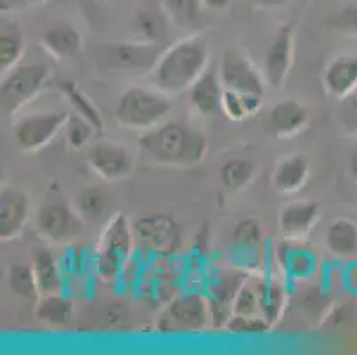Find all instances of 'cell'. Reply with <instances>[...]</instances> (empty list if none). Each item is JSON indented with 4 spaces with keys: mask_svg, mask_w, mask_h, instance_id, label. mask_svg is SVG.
I'll return each mask as SVG.
<instances>
[{
    "mask_svg": "<svg viewBox=\"0 0 357 355\" xmlns=\"http://www.w3.org/2000/svg\"><path fill=\"white\" fill-rule=\"evenodd\" d=\"M336 119L343 133L350 137H357V91L340 100Z\"/></svg>",
    "mask_w": 357,
    "mask_h": 355,
    "instance_id": "obj_38",
    "label": "cell"
},
{
    "mask_svg": "<svg viewBox=\"0 0 357 355\" xmlns=\"http://www.w3.org/2000/svg\"><path fill=\"white\" fill-rule=\"evenodd\" d=\"M320 219V203L314 199H297L279 211V233L283 239L303 242Z\"/></svg>",
    "mask_w": 357,
    "mask_h": 355,
    "instance_id": "obj_15",
    "label": "cell"
},
{
    "mask_svg": "<svg viewBox=\"0 0 357 355\" xmlns=\"http://www.w3.org/2000/svg\"><path fill=\"white\" fill-rule=\"evenodd\" d=\"M271 327L267 320L263 317H238L233 315V318L228 324V331L235 334H263Z\"/></svg>",
    "mask_w": 357,
    "mask_h": 355,
    "instance_id": "obj_39",
    "label": "cell"
},
{
    "mask_svg": "<svg viewBox=\"0 0 357 355\" xmlns=\"http://www.w3.org/2000/svg\"><path fill=\"white\" fill-rule=\"evenodd\" d=\"M222 94L224 86L220 82L219 73L206 70L189 89L190 105L199 116H215L222 107Z\"/></svg>",
    "mask_w": 357,
    "mask_h": 355,
    "instance_id": "obj_21",
    "label": "cell"
},
{
    "mask_svg": "<svg viewBox=\"0 0 357 355\" xmlns=\"http://www.w3.org/2000/svg\"><path fill=\"white\" fill-rule=\"evenodd\" d=\"M243 285H245L243 273L224 270V272H219L215 278L212 279L208 295L213 299H219V301L233 304V299H235V295L238 293V289L242 288Z\"/></svg>",
    "mask_w": 357,
    "mask_h": 355,
    "instance_id": "obj_34",
    "label": "cell"
},
{
    "mask_svg": "<svg viewBox=\"0 0 357 355\" xmlns=\"http://www.w3.org/2000/svg\"><path fill=\"white\" fill-rule=\"evenodd\" d=\"M36 226L52 243L64 246L77 240L84 233L86 219L63 197L50 195L36 213Z\"/></svg>",
    "mask_w": 357,
    "mask_h": 355,
    "instance_id": "obj_8",
    "label": "cell"
},
{
    "mask_svg": "<svg viewBox=\"0 0 357 355\" xmlns=\"http://www.w3.org/2000/svg\"><path fill=\"white\" fill-rule=\"evenodd\" d=\"M135 242L148 254L171 258L181 249V227L171 215L149 213L134 220Z\"/></svg>",
    "mask_w": 357,
    "mask_h": 355,
    "instance_id": "obj_9",
    "label": "cell"
},
{
    "mask_svg": "<svg viewBox=\"0 0 357 355\" xmlns=\"http://www.w3.org/2000/svg\"><path fill=\"white\" fill-rule=\"evenodd\" d=\"M135 242L134 224H130L125 213H114L107 220L98 242L96 270L100 278L112 281L121 275L126 263L132 262Z\"/></svg>",
    "mask_w": 357,
    "mask_h": 355,
    "instance_id": "obj_4",
    "label": "cell"
},
{
    "mask_svg": "<svg viewBox=\"0 0 357 355\" xmlns=\"http://www.w3.org/2000/svg\"><path fill=\"white\" fill-rule=\"evenodd\" d=\"M173 110V96L158 87H126L116 103V121L128 130H148L160 125Z\"/></svg>",
    "mask_w": 357,
    "mask_h": 355,
    "instance_id": "obj_3",
    "label": "cell"
},
{
    "mask_svg": "<svg viewBox=\"0 0 357 355\" xmlns=\"http://www.w3.org/2000/svg\"><path fill=\"white\" fill-rule=\"evenodd\" d=\"M139 153L148 164L164 167H194L206 158V135L181 123H160L139 137Z\"/></svg>",
    "mask_w": 357,
    "mask_h": 355,
    "instance_id": "obj_1",
    "label": "cell"
},
{
    "mask_svg": "<svg viewBox=\"0 0 357 355\" xmlns=\"http://www.w3.org/2000/svg\"><path fill=\"white\" fill-rule=\"evenodd\" d=\"M64 139L71 149H84L93 142L98 130L93 126V123L87 121L86 117L77 112L68 114V121L64 125Z\"/></svg>",
    "mask_w": 357,
    "mask_h": 355,
    "instance_id": "obj_33",
    "label": "cell"
},
{
    "mask_svg": "<svg viewBox=\"0 0 357 355\" xmlns=\"http://www.w3.org/2000/svg\"><path fill=\"white\" fill-rule=\"evenodd\" d=\"M349 172L352 176V180L357 183V148L354 149L352 155H350V160H349Z\"/></svg>",
    "mask_w": 357,
    "mask_h": 355,
    "instance_id": "obj_45",
    "label": "cell"
},
{
    "mask_svg": "<svg viewBox=\"0 0 357 355\" xmlns=\"http://www.w3.org/2000/svg\"><path fill=\"white\" fill-rule=\"evenodd\" d=\"M210 48L201 36H189L162 52L151 71V82L169 96L189 91L197 78L208 70Z\"/></svg>",
    "mask_w": 357,
    "mask_h": 355,
    "instance_id": "obj_2",
    "label": "cell"
},
{
    "mask_svg": "<svg viewBox=\"0 0 357 355\" xmlns=\"http://www.w3.org/2000/svg\"><path fill=\"white\" fill-rule=\"evenodd\" d=\"M231 4V0H203V6L212 11H222Z\"/></svg>",
    "mask_w": 357,
    "mask_h": 355,
    "instance_id": "obj_44",
    "label": "cell"
},
{
    "mask_svg": "<svg viewBox=\"0 0 357 355\" xmlns=\"http://www.w3.org/2000/svg\"><path fill=\"white\" fill-rule=\"evenodd\" d=\"M307 125H310V110L294 98L279 100L268 112V126L278 139H294L301 135Z\"/></svg>",
    "mask_w": 357,
    "mask_h": 355,
    "instance_id": "obj_16",
    "label": "cell"
},
{
    "mask_svg": "<svg viewBox=\"0 0 357 355\" xmlns=\"http://www.w3.org/2000/svg\"><path fill=\"white\" fill-rule=\"evenodd\" d=\"M263 107V96L251 93H238V91L224 89L222 107L220 112L228 117L229 121L240 123L248 117H252Z\"/></svg>",
    "mask_w": 357,
    "mask_h": 355,
    "instance_id": "obj_26",
    "label": "cell"
},
{
    "mask_svg": "<svg viewBox=\"0 0 357 355\" xmlns=\"http://www.w3.org/2000/svg\"><path fill=\"white\" fill-rule=\"evenodd\" d=\"M59 89H61V94L66 98V102L71 105L73 112L80 114V116L86 117L87 121L93 123V126L98 130V133L102 132L103 130L102 114H100L98 107L95 105V102H93V100H91L82 89H80L79 84L73 82V80H63V82L59 84Z\"/></svg>",
    "mask_w": 357,
    "mask_h": 355,
    "instance_id": "obj_29",
    "label": "cell"
},
{
    "mask_svg": "<svg viewBox=\"0 0 357 355\" xmlns=\"http://www.w3.org/2000/svg\"><path fill=\"white\" fill-rule=\"evenodd\" d=\"M256 289H258L261 317L271 324V327H274L281 320L288 305L287 288L275 279H261L256 285Z\"/></svg>",
    "mask_w": 357,
    "mask_h": 355,
    "instance_id": "obj_24",
    "label": "cell"
},
{
    "mask_svg": "<svg viewBox=\"0 0 357 355\" xmlns=\"http://www.w3.org/2000/svg\"><path fill=\"white\" fill-rule=\"evenodd\" d=\"M294 25L287 24L279 27L263 55L261 71L267 86L281 87L287 82L294 64Z\"/></svg>",
    "mask_w": 357,
    "mask_h": 355,
    "instance_id": "obj_14",
    "label": "cell"
},
{
    "mask_svg": "<svg viewBox=\"0 0 357 355\" xmlns=\"http://www.w3.org/2000/svg\"><path fill=\"white\" fill-rule=\"evenodd\" d=\"M326 247L333 256L350 259L357 254V222L347 217L333 220L326 233Z\"/></svg>",
    "mask_w": 357,
    "mask_h": 355,
    "instance_id": "obj_22",
    "label": "cell"
},
{
    "mask_svg": "<svg viewBox=\"0 0 357 355\" xmlns=\"http://www.w3.org/2000/svg\"><path fill=\"white\" fill-rule=\"evenodd\" d=\"M298 243L301 240L284 239L275 249V262L287 278L294 281H304L314 275L318 258L310 247H301Z\"/></svg>",
    "mask_w": 357,
    "mask_h": 355,
    "instance_id": "obj_17",
    "label": "cell"
},
{
    "mask_svg": "<svg viewBox=\"0 0 357 355\" xmlns=\"http://www.w3.org/2000/svg\"><path fill=\"white\" fill-rule=\"evenodd\" d=\"M48 2V0H0V9L2 13L13 11L16 8H24V6H40Z\"/></svg>",
    "mask_w": 357,
    "mask_h": 355,
    "instance_id": "obj_42",
    "label": "cell"
},
{
    "mask_svg": "<svg viewBox=\"0 0 357 355\" xmlns=\"http://www.w3.org/2000/svg\"><path fill=\"white\" fill-rule=\"evenodd\" d=\"M345 285L350 292L357 293V263L350 265L345 272Z\"/></svg>",
    "mask_w": 357,
    "mask_h": 355,
    "instance_id": "obj_43",
    "label": "cell"
},
{
    "mask_svg": "<svg viewBox=\"0 0 357 355\" xmlns=\"http://www.w3.org/2000/svg\"><path fill=\"white\" fill-rule=\"evenodd\" d=\"M87 164L105 181L126 180L135 169L130 149L110 139H98L87 146Z\"/></svg>",
    "mask_w": 357,
    "mask_h": 355,
    "instance_id": "obj_11",
    "label": "cell"
},
{
    "mask_svg": "<svg viewBox=\"0 0 357 355\" xmlns=\"http://www.w3.org/2000/svg\"><path fill=\"white\" fill-rule=\"evenodd\" d=\"M231 305L233 315H238V317H261L258 289H256V286L248 285V282L238 289Z\"/></svg>",
    "mask_w": 357,
    "mask_h": 355,
    "instance_id": "obj_37",
    "label": "cell"
},
{
    "mask_svg": "<svg viewBox=\"0 0 357 355\" xmlns=\"http://www.w3.org/2000/svg\"><path fill=\"white\" fill-rule=\"evenodd\" d=\"M164 15L171 24L189 29L199 22L203 13V0H158Z\"/></svg>",
    "mask_w": 357,
    "mask_h": 355,
    "instance_id": "obj_30",
    "label": "cell"
},
{
    "mask_svg": "<svg viewBox=\"0 0 357 355\" xmlns=\"http://www.w3.org/2000/svg\"><path fill=\"white\" fill-rule=\"evenodd\" d=\"M41 47L52 57L66 61L77 57L82 52L84 39L79 29L70 22H55L41 34Z\"/></svg>",
    "mask_w": 357,
    "mask_h": 355,
    "instance_id": "obj_18",
    "label": "cell"
},
{
    "mask_svg": "<svg viewBox=\"0 0 357 355\" xmlns=\"http://www.w3.org/2000/svg\"><path fill=\"white\" fill-rule=\"evenodd\" d=\"M167 16L162 18L158 11H151V9H142L135 15V31L141 36L142 41H151V43H158L160 36L165 31V22Z\"/></svg>",
    "mask_w": 357,
    "mask_h": 355,
    "instance_id": "obj_36",
    "label": "cell"
},
{
    "mask_svg": "<svg viewBox=\"0 0 357 355\" xmlns=\"http://www.w3.org/2000/svg\"><path fill=\"white\" fill-rule=\"evenodd\" d=\"M258 2L263 6H283L288 0H258Z\"/></svg>",
    "mask_w": 357,
    "mask_h": 355,
    "instance_id": "obj_46",
    "label": "cell"
},
{
    "mask_svg": "<svg viewBox=\"0 0 357 355\" xmlns=\"http://www.w3.org/2000/svg\"><path fill=\"white\" fill-rule=\"evenodd\" d=\"M68 112H38L24 117L13 128L16 144L25 153H38L47 148L64 130Z\"/></svg>",
    "mask_w": 357,
    "mask_h": 355,
    "instance_id": "obj_12",
    "label": "cell"
},
{
    "mask_svg": "<svg viewBox=\"0 0 357 355\" xmlns=\"http://www.w3.org/2000/svg\"><path fill=\"white\" fill-rule=\"evenodd\" d=\"M212 325L208 295L187 292L169 302L157 320L162 334H197Z\"/></svg>",
    "mask_w": 357,
    "mask_h": 355,
    "instance_id": "obj_7",
    "label": "cell"
},
{
    "mask_svg": "<svg viewBox=\"0 0 357 355\" xmlns=\"http://www.w3.org/2000/svg\"><path fill=\"white\" fill-rule=\"evenodd\" d=\"M162 52L160 45L151 41H118L96 47L95 61L100 70L110 73H151Z\"/></svg>",
    "mask_w": 357,
    "mask_h": 355,
    "instance_id": "obj_6",
    "label": "cell"
},
{
    "mask_svg": "<svg viewBox=\"0 0 357 355\" xmlns=\"http://www.w3.org/2000/svg\"><path fill=\"white\" fill-rule=\"evenodd\" d=\"M109 206V194L102 187H98V185L82 188L79 197H77V204H75V208L80 211L86 222H98V220H102Z\"/></svg>",
    "mask_w": 357,
    "mask_h": 355,
    "instance_id": "obj_31",
    "label": "cell"
},
{
    "mask_svg": "<svg viewBox=\"0 0 357 355\" xmlns=\"http://www.w3.org/2000/svg\"><path fill=\"white\" fill-rule=\"evenodd\" d=\"M31 217V195L16 185L0 190V240L11 242L24 233Z\"/></svg>",
    "mask_w": 357,
    "mask_h": 355,
    "instance_id": "obj_13",
    "label": "cell"
},
{
    "mask_svg": "<svg viewBox=\"0 0 357 355\" xmlns=\"http://www.w3.org/2000/svg\"><path fill=\"white\" fill-rule=\"evenodd\" d=\"M219 77L224 89L265 96L267 80L263 77V71L240 48L229 47L222 52Z\"/></svg>",
    "mask_w": 357,
    "mask_h": 355,
    "instance_id": "obj_10",
    "label": "cell"
},
{
    "mask_svg": "<svg viewBox=\"0 0 357 355\" xmlns=\"http://www.w3.org/2000/svg\"><path fill=\"white\" fill-rule=\"evenodd\" d=\"M32 269H34L36 282L40 288V295L48 293H63L64 278L61 272L59 262L48 249H38L32 258Z\"/></svg>",
    "mask_w": 357,
    "mask_h": 355,
    "instance_id": "obj_23",
    "label": "cell"
},
{
    "mask_svg": "<svg viewBox=\"0 0 357 355\" xmlns=\"http://www.w3.org/2000/svg\"><path fill=\"white\" fill-rule=\"evenodd\" d=\"M8 286L22 299H38L40 288L36 282L34 269L27 263H13L8 270Z\"/></svg>",
    "mask_w": 357,
    "mask_h": 355,
    "instance_id": "obj_32",
    "label": "cell"
},
{
    "mask_svg": "<svg viewBox=\"0 0 357 355\" xmlns=\"http://www.w3.org/2000/svg\"><path fill=\"white\" fill-rule=\"evenodd\" d=\"M324 87L331 96L342 100L357 91V55H337L324 71Z\"/></svg>",
    "mask_w": 357,
    "mask_h": 355,
    "instance_id": "obj_20",
    "label": "cell"
},
{
    "mask_svg": "<svg viewBox=\"0 0 357 355\" xmlns=\"http://www.w3.org/2000/svg\"><path fill=\"white\" fill-rule=\"evenodd\" d=\"M36 318L54 327H64L73 318V302L64 293L40 295L34 311Z\"/></svg>",
    "mask_w": 357,
    "mask_h": 355,
    "instance_id": "obj_25",
    "label": "cell"
},
{
    "mask_svg": "<svg viewBox=\"0 0 357 355\" xmlns=\"http://www.w3.org/2000/svg\"><path fill=\"white\" fill-rule=\"evenodd\" d=\"M25 55V38L20 27L13 24H2L0 32V71L8 73L20 64Z\"/></svg>",
    "mask_w": 357,
    "mask_h": 355,
    "instance_id": "obj_27",
    "label": "cell"
},
{
    "mask_svg": "<svg viewBox=\"0 0 357 355\" xmlns=\"http://www.w3.org/2000/svg\"><path fill=\"white\" fill-rule=\"evenodd\" d=\"M310 174L311 167L306 155H301V153L288 155L283 160H279V164L272 171V187L279 194L294 195L301 188L306 187Z\"/></svg>",
    "mask_w": 357,
    "mask_h": 355,
    "instance_id": "obj_19",
    "label": "cell"
},
{
    "mask_svg": "<svg viewBox=\"0 0 357 355\" xmlns=\"http://www.w3.org/2000/svg\"><path fill=\"white\" fill-rule=\"evenodd\" d=\"M256 174V165L251 158L235 156L220 165L219 178L226 190L240 192L248 187Z\"/></svg>",
    "mask_w": 357,
    "mask_h": 355,
    "instance_id": "obj_28",
    "label": "cell"
},
{
    "mask_svg": "<svg viewBox=\"0 0 357 355\" xmlns=\"http://www.w3.org/2000/svg\"><path fill=\"white\" fill-rule=\"evenodd\" d=\"M263 239H265V231L261 222L255 217L242 219L233 229V243L240 249L255 250L263 242Z\"/></svg>",
    "mask_w": 357,
    "mask_h": 355,
    "instance_id": "obj_35",
    "label": "cell"
},
{
    "mask_svg": "<svg viewBox=\"0 0 357 355\" xmlns=\"http://www.w3.org/2000/svg\"><path fill=\"white\" fill-rule=\"evenodd\" d=\"M52 70L47 63L18 64L8 73L2 75L0 84V105L6 116H15L36 98L40 96L48 86Z\"/></svg>",
    "mask_w": 357,
    "mask_h": 355,
    "instance_id": "obj_5",
    "label": "cell"
},
{
    "mask_svg": "<svg viewBox=\"0 0 357 355\" xmlns=\"http://www.w3.org/2000/svg\"><path fill=\"white\" fill-rule=\"evenodd\" d=\"M210 305V320H212L213 328H228L229 320L233 318V305L229 302L219 301L208 295Z\"/></svg>",
    "mask_w": 357,
    "mask_h": 355,
    "instance_id": "obj_41",
    "label": "cell"
},
{
    "mask_svg": "<svg viewBox=\"0 0 357 355\" xmlns=\"http://www.w3.org/2000/svg\"><path fill=\"white\" fill-rule=\"evenodd\" d=\"M331 27L334 31L342 32L347 36H356L357 38V2L349 4L342 11L331 18Z\"/></svg>",
    "mask_w": 357,
    "mask_h": 355,
    "instance_id": "obj_40",
    "label": "cell"
}]
</instances>
